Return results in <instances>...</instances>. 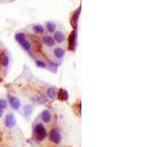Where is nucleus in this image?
Returning <instances> with one entry per match:
<instances>
[{
  "label": "nucleus",
  "instance_id": "f257e3e1",
  "mask_svg": "<svg viewBox=\"0 0 157 147\" xmlns=\"http://www.w3.org/2000/svg\"><path fill=\"white\" fill-rule=\"evenodd\" d=\"M33 136L36 137L37 141L41 142L47 137V131L42 123H36L33 126Z\"/></svg>",
  "mask_w": 157,
  "mask_h": 147
},
{
  "label": "nucleus",
  "instance_id": "f03ea898",
  "mask_svg": "<svg viewBox=\"0 0 157 147\" xmlns=\"http://www.w3.org/2000/svg\"><path fill=\"white\" fill-rule=\"evenodd\" d=\"M51 55H52V58L54 59V61L61 63V62L64 60L65 55H66V49L61 45L54 46L51 49Z\"/></svg>",
  "mask_w": 157,
  "mask_h": 147
},
{
  "label": "nucleus",
  "instance_id": "7ed1b4c3",
  "mask_svg": "<svg viewBox=\"0 0 157 147\" xmlns=\"http://www.w3.org/2000/svg\"><path fill=\"white\" fill-rule=\"evenodd\" d=\"M49 140L54 143L56 145H59L62 143V133H61L60 130L57 128H52V130L49 131Z\"/></svg>",
  "mask_w": 157,
  "mask_h": 147
},
{
  "label": "nucleus",
  "instance_id": "20e7f679",
  "mask_svg": "<svg viewBox=\"0 0 157 147\" xmlns=\"http://www.w3.org/2000/svg\"><path fill=\"white\" fill-rule=\"evenodd\" d=\"M7 102H8V104H9V106L14 111L21 110L22 102H21L19 97H17L15 95H12V94H7Z\"/></svg>",
  "mask_w": 157,
  "mask_h": 147
},
{
  "label": "nucleus",
  "instance_id": "39448f33",
  "mask_svg": "<svg viewBox=\"0 0 157 147\" xmlns=\"http://www.w3.org/2000/svg\"><path fill=\"white\" fill-rule=\"evenodd\" d=\"M29 30H30V33H32L34 35H43L46 33L44 26L40 23H36V24L30 25L29 26Z\"/></svg>",
  "mask_w": 157,
  "mask_h": 147
},
{
  "label": "nucleus",
  "instance_id": "423d86ee",
  "mask_svg": "<svg viewBox=\"0 0 157 147\" xmlns=\"http://www.w3.org/2000/svg\"><path fill=\"white\" fill-rule=\"evenodd\" d=\"M41 44L45 48L48 49H52L54 46H56V42L51 34H43V37L41 38Z\"/></svg>",
  "mask_w": 157,
  "mask_h": 147
},
{
  "label": "nucleus",
  "instance_id": "0eeeda50",
  "mask_svg": "<svg viewBox=\"0 0 157 147\" xmlns=\"http://www.w3.org/2000/svg\"><path fill=\"white\" fill-rule=\"evenodd\" d=\"M52 37L55 40L56 44H63L66 41V34L61 30H56L55 32L52 33Z\"/></svg>",
  "mask_w": 157,
  "mask_h": 147
},
{
  "label": "nucleus",
  "instance_id": "6e6552de",
  "mask_svg": "<svg viewBox=\"0 0 157 147\" xmlns=\"http://www.w3.org/2000/svg\"><path fill=\"white\" fill-rule=\"evenodd\" d=\"M17 124V121H16V118L13 113H8L6 116H5V121H4V124H5V127L7 128H13Z\"/></svg>",
  "mask_w": 157,
  "mask_h": 147
},
{
  "label": "nucleus",
  "instance_id": "1a4fd4ad",
  "mask_svg": "<svg viewBox=\"0 0 157 147\" xmlns=\"http://www.w3.org/2000/svg\"><path fill=\"white\" fill-rule=\"evenodd\" d=\"M20 46L22 48V50H24L25 52H27L29 53V54L32 56L33 55V43L32 41L30 40V39L27 37L25 39V40L20 43Z\"/></svg>",
  "mask_w": 157,
  "mask_h": 147
},
{
  "label": "nucleus",
  "instance_id": "9d476101",
  "mask_svg": "<svg viewBox=\"0 0 157 147\" xmlns=\"http://www.w3.org/2000/svg\"><path fill=\"white\" fill-rule=\"evenodd\" d=\"M43 26L45 28V32L48 33L49 34H52L56 30H58V25L54 21H47Z\"/></svg>",
  "mask_w": 157,
  "mask_h": 147
},
{
  "label": "nucleus",
  "instance_id": "9b49d317",
  "mask_svg": "<svg viewBox=\"0 0 157 147\" xmlns=\"http://www.w3.org/2000/svg\"><path fill=\"white\" fill-rule=\"evenodd\" d=\"M21 109L23 110V116L26 119H29L30 116H32L33 112V106L30 103H27L21 107Z\"/></svg>",
  "mask_w": 157,
  "mask_h": 147
},
{
  "label": "nucleus",
  "instance_id": "f8f14e48",
  "mask_svg": "<svg viewBox=\"0 0 157 147\" xmlns=\"http://www.w3.org/2000/svg\"><path fill=\"white\" fill-rule=\"evenodd\" d=\"M10 62H11V57L9 52H4L1 56V59H0V65H1L2 68L6 69L10 65Z\"/></svg>",
  "mask_w": 157,
  "mask_h": 147
},
{
  "label": "nucleus",
  "instance_id": "ddd939ff",
  "mask_svg": "<svg viewBox=\"0 0 157 147\" xmlns=\"http://www.w3.org/2000/svg\"><path fill=\"white\" fill-rule=\"evenodd\" d=\"M30 101L34 104H45L47 102V98L42 96V95H38V94H33V96L30 97Z\"/></svg>",
  "mask_w": 157,
  "mask_h": 147
},
{
  "label": "nucleus",
  "instance_id": "4468645a",
  "mask_svg": "<svg viewBox=\"0 0 157 147\" xmlns=\"http://www.w3.org/2000/svg\"><path fill=\"white\" fill-rule=\"evenodd\" d=\"M40 120L45 124H50L52 120V115L49 110H43L40 113Z\"/></svg>",
  "mask_w": 157,
  "mask_h": 147
},
{
  "label": "nucleus",
  "instance_id": "2eb2a0df",
  "mask_svg": "<svg viewBox=\"0 0 157 147\" xmlns=\"http://www.w3.org/2000/svg\"><path fill=\"white\" fill-rule=\"evenodd\" d=\"M57 95V90H56V87L54 86H49L46 89V97L49 98V99L53 100L54 98Z\"/></svg>",
  "mask_w": 157,
  "mask_h": 147
},
{
  "label": "nucleus",
  "instance_id": "dca6fc26",
  "mask_svg": "<svg viewBox=\"0 0 157 147\" xmlns=\"http://www.w3.org/2000/svg\"><path fill=\"white\" fill-rule=\"evenodd\" d=\"M26 38H27V33L24 32H18L15 33V40L19 44L23 42Z\"/></svg>",
  "mask_w": 157,
  "mask_h": 147
},
{
  "label": "nucleus",
  "instance_id": "f3484780",
  "mask_svg": "<svg viewBox=\"0 0 157 147\" xmlns=\"http://www.w3.org/2000/svg\"><path fill=\"white\" fill-rule=\"evenodd\" d=\"M34 63H36V66L39 69H48V63L42 59H36Z\"/></svg>",
  "mask_w": 157,
  "mask_h": 147
},
{
  "label": "nucleus",
  "instance_id": "a211bd4d",
  "mask_svg": "<svg viewBox=\"0 0 157 147\" xmlns=\"http://www.w3.org/2000/svg\"><path fill=\"white\" fill-rule=\"evenodd\" d=\"M76 42H77V33L76 30H74V33L70 35V48H72L73 50L76 47Z\"/></svg>",
  "mask_w": 157,
  "mask_h": 147
},
{
  "label": "nucleus",
  "instance_id": "6ab92c4d",
  "mask_svg": "<svg viewBox=\"0 0 157 147\" xmlns=\"http://www.w3.org/2000/svg\"><path fill=\"white\" fill-rule=\"evenodd\" d=\"M8 107V102L4 98H0V109L1 110H6Z\"/></svg>",
  "mask_w": 157,
  "mask_h": 147
},
{
  "label": "nucleus",
  "instance_id": "aec40b11",
  "mask_svg": "<svg viewBox=\"0 0 157 147\" xmlns=\"http://www.w3.org/2000/svg\"><path fill=\"white\" fill-rule=\"evenodd\" d=\"M60 99L61 100H67L68 99V93L65 89H60Z\"/></svg>",
  "mask_w": 157,
  "mask_h": 147
},
{
  "label": "nucleus",
  "instance_id": "412c9836",
  "mask_svg": "<svg viewBox=\"0 0 157 147\" xmlns=\"http://www.w3.org/2000/svg\"><path fill=\"white\" fill-rule=\"evenodd\" d=\"M3 114H4V110H1L0 109V119L3 117Z\"/></svg>",
  "mask_w": 157,
  "mask_h": 147
}]
</instances>
